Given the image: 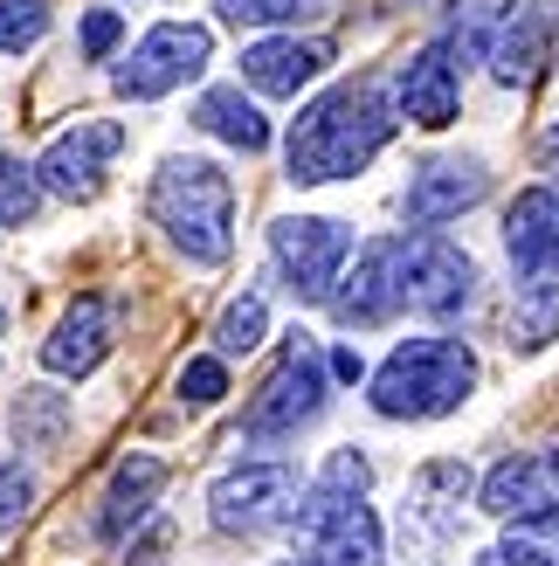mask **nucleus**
Masks as SVG:
<instances>
[{"label": "nucleus", "mask_w": 559, "mask_h": 566, "mask_svg": "<svg viewBox=\"0 0 559 566\" xmlns=\"http://www.w3.org/2000/svg\"><path fill=\"white\" fill-rule=\"evenodd\" d=\"M552 42H559V8H511L505 21H497L484 63H491V76L505 83V91H525V83L546 76Z\"/></svg>", "instance_id": "obj_12"}, {"label": "nucleus", "mask_w": 559, "mask_h": 566, "mask_svg": "<svg viewBox=\"0 0 559 566\" xmlns=\"http://www.w3.org/2000/svg\"><path fill=\"white\" fill-rule=\"evenodd\" d=\"M511 532H525L532 546H546V553L559 559V497H546V504H532L525 518H511Z\"/></svg>", "instance_id": "obj_31"}, {"label": "nucleus", "mask_w": 559, "mask_h": 566, "mask_svg": "<svg viewBox=\"0 0 559 566\" xmlns=\"http://www.w3.org/2000/svg\"><path fill=\"white\" fill-rule=\"evenodd\" d=\"M159 491H166V463L159 457H125L110 470L104 497H97V539H131V525L152 518Z\"/></svg>", "instance_id": "obj_18"}, {"label": "nucleus", "mask_w": 559, "mask_h": 566, "mask_svg": "<svg viewBox=\"0 0 559 566\" xmlns=\"http://www.w3.org/2000/svg\"><path fill=\"white\" fill-rule=\"evenodd\" d=\"M477 387V353L463 338H408L373 366V415L387 421H442Z\"/></svg>", "instance_id": "obj_3"}, {"label": "nucleus", "mask_w": 559, "mask_h": 566, "mask_svg": "<svg viewBox=\"0 0 559 566\" xmlns=\"http://www.w3.org/2000/svg\"><path fill=\"white\" fill-rule=\"evenodd\" d=\"M559 497V476H552V457L525 449V457H505L491 476H484V512L491 518H525L532 504Z\"/></svg>", "instance_id": "obj_19"}, {"label": "nucleus", "mask_w": 559, "mask_h": 566, "mask_svg": "<svg viewBox=\"0 0 559 566\" xmlns=\"http://www.w3.org/2000/svg\"><path fill=\"white\" fill-rule=\"evenodd\" d=\"M325 408V359L304 332H291L284 359H276V374L256 387V401L242 408V436L256 442H276V436H297L304 421Z\"/></svg>", "instance_id": "obj_7"}, {"label": "nucleus", "mask_w": 559, "mask_h": 566, "mask_svg": "<svg viewBox=\"0 0 559 566\" xmlns=\"http://www.w3.org/2000/svg\"><path fill=\"white\" fill-rule=\"evenodd\" d=\"M511 14V0H450V55H484L491 35H497V21Z\"/></svg>", "instance_id": "obj_22"}, {"label": "nucleus", "mask_w": 559, "mask_h": 566, "mask_svg": "<svg viewBox=\"0 0 559 566\" xmlns=\"http://www.w3.org/2000/svg\"><path fill=\"white\" fill-rule=\"evenodd\" d=\"M42 208V180H35V166H21L0 153V229H21L28 214Z\"/></svg>", "instance_id": "obj_25"}, {"label": "nucleus", "mask_w": 559, "mask_h": 566, "mask_svg": "<svg viewBox=\"0 0 559 566\" xmlns=\"http://www.w3.org/2000/svg\"><path fill=\"white\" fill-rule=\"evenodd\" d=\"M387 138H394V104L380 83H339V91L312 97L291 118L284 159L297 187H325V180H352Z\"/></svg>", "instance_id": "obj_1"}, {"label": "nucleus", "mask_w": 559, "mask_h": 566, "mask_svg": "<svg viewBox=\"0 0 559 566\" xmlns=\"http://www.w3.org/2000/svg\"><path fill=\"white\" fill-rule=\"evenodd\" d=\"M559 338V283H518V311H511V346L518 353H539Z\"/></svg>", "instance_id": "obj_21"}, {"label": "nucleus", "mask_w": 559, "mask_h": 566, "mask_svg": "<svg viewBox=\"0 0 559 566\" xmlns=\"http://www.w3.org/2000/svg\"><path fill=\"white\" fill-rule=\"evenodd\" d=\"M110 353V304L104 297H76L63 318H55V332L42 338V366L55 380H83V374H97Z\"/></svg>", "instance_id": "obj_15"}, {"label": "nucleus", "mask_w": 559, "mask_h": 566, "mask_svg": "<svg viewBox=\"0 0 559 566\" xmlns=\"http://www.w3.org/2000/svg\"><path fill=\"white\" fill-rule=\"evenodd\" d=\"M152 221L187 263H229L235 242V180L214 159H159L152 174Z\"/></svg>", "instance_id": "obj_2"}, {"label": "nucleus", "mask_w": 559, "mask_h": 566, "mask_svg": "<svg viewBox=\"0 0 559 566\" xmlns=\"http://www.w3.org/2000/svg\"><path fill=\"white\" fill-rule=\"evenodd\" d=\"M291 525L304 539V559H318V566H387V532L367 504V484L318 476V484L297 497Z\"/></svg>", "instance_id": "obj_4"}, {"label": "nucleus", "mask_w": 559, "mask_h": 566, "mask_svg": "<svg viewBox=\"0 0 559 566\" xmlns=\"http://www.w3.org/2000/svg\"><path fill=\"white\" fill-rule=\"evenodd\" d=\"M221 394H229V366H221L214 353H201V359L180 366V401H187V408H214Z\"/></svg>", "instance_id": "obj_28"}, {"label": "nucleus", "mask_w": 559, "mask_h": 566, "mask_svg": "<svg viewBox=\"0 0 559 566\" xmlns=\"http://www.w3.org/2000/svg\"><path fill=\"white\" fill-rule=\"evenodd\" d=\"M331 318H339L346 332H373L401 311V283H394V242H373L352 256V276L331 283Z\"/></svg>", "instance_id": "obj_13"}, {"label": "nucleus", "mask_w": 559, "mask_h": 566, "mask_svg": "<svg viewBox=\"0 0 559 566\" xmlns=\"http://www.w3.org/2000/svg\"><path fill=\"white\" fill-rule=\"evenodd\" d=\"M193 125L214 132V138H229L235 153H263V146H270V118H263V111L242 97V83L201 91V104H193Z\"/></svg>", "instance_id": "obj_20"}, {"label": "nucleus", "mask_w": 559, "mask_h": 566, "mask_svg": "<svg viewBox=\"0 0 559 566\" xmlns=\"http://www.w3.org/2000/svg\"><path fill=\"white\" fill-rule=\"evenodd\" d=\"M394 283H401L408 311H422V318H456V311L477 297V263H470L450 235L414 229V235H394Z\"/></svg>", "instance_id": "obj_5"}, {"label": "nucleus", "mask_w": 559, "mask_h": 566, "mask_svg": "<svg viewBox=\"0 0 559 566\" xmlns=\"http://www.w3.org/2000/svg\"><path fill=\"white\" fill-rule=\"evenodd\" d=\"M76 42H83V55H91V63H104V55L125 42V21L110 14V8H91V14H83V35H76Z\"/></svg>", "instance_id": "obj_29"}, {"label": "nucleus", "mask_w": 559, "mask_h": 566, "mask_svg": "<svg viewBox=\"0 0 559 566\" xmlns=\"http://www.w3.org/2000/svg\"><path fill=\"white\" fill-rule=\"evenodd\" d=\"M49 35V0H0V49L21 55Z\"/></svg>", "instance_id": "obj_27"}, {"label": "nucleus", "mask_w": 559, "mask_h": 566, "mask_svg": "<svg viewBox=\"0 0 559 566\" xmlns=\"http://www.w3.org/2000/svg\"><path fill=\"white\" fill-rule=\"evenodd\" d=\"M331 374H339V380H367V359H359L352 346H339V353H331Z\"/></svg>", "instance_id": "obj_32"}, {"label": "nucleus", "mask_w": 559, "mask_h": 566, "mask_svg": "<svg viewBox=\"0 0 559 566\" xmlns=\"http://www.w3.org/2000/svg\"><path fill=\"white\" fill-rule=\"evenodd\" d=\"M63 421H70V401H63V394H49V387H28L21 401H14V436L28 449H55V442H63Z\"/></svg>", "instance_id": "obj_23"}, {"label": "nucleus", "mask_w": 559, "mask_h": 566, "mask_svg": "<svg viewBox=\"0 0 559 566\" xmlns=\"http://www.w3.org/2000/svg\"><path fill=\"white\" fill-rule=\"evenodd\" d=\"M456 111H463V70H456L450 42H429L422 55L401 63V118L422 132H442V125H456Z\"/></svg>", "instance_id": "obj_14"}, {"label": "nucleus", "mask_w": 559, "mask_h": 566, "mask_svg": "<svg viewBox=\"0 0 559 566\" xmlns=\"http://www.w3.org/2000/svg\"><path fill=\"white\" fill-rule=\"evenodd\" d=\"M318 14V0H214V21L229 28H276V21H304Z\"/></svg>", "instance_id": "obj_26"}, {"label": "nucleus", "mask_w": 559, "mask_h": 566, "mask_svg": "<svg viewBox=\"0 0 559 566\" xmlns=\"http://www.w3.org/2000/svg\"><path fill=\"white\" fill-rule=\"evenodd\" d=\"M325 63H331V49L297 42V35H263V42L242 49V76H249V91H263V97H297Z\"/></svg>", "instance_id": "obj_17"}, {"label": "nucleus", "mask_w": 559, "mask_h": 566, "mask_svg": "<svg viewBox=\"0 0 559 566\" xmlns=\"http://www.w3.org/2000/svg\"><path fill=\"white\" fill-rule=\"evenodd\" d=\"M284 566H318V559H284Z\"/></svg>", "instance_id": "obj_34"}, {"label": "nucleus", "mask_w": 559, "mask_h": 566, "mask_svg": "<svg viewBox=\"0 0 559 566\" xmlns=\"http://www.w3.org/2000/svg\"><path fill=\"white\" fill-rule=\"evenodd\" d=\"M28 497H35V484H28V470H21V463H0V532H14V525H21Z\"/></svg>", "instance_id": "obj_30"}, {"label": "nucleus", "mask_w": 559, "mask_h": 566, "mask_svg": "<svg viewBox=\"0 0 559 566\" xmlns=\"http://www.w3.org/2000/svg\"><path fill=\"white\" fill-rule=\"evenodd\" d=\"M546 166H552V174H559V125L546 132Z\"/></svg>", "instance_id": "obj_33"}, {"label": "nucleus", "mask_w": 559, "mask_h": 566, "mask_svg": "<svg viewBox=\"0 0 559 566\" xmlns=\"http://www.w3.org/2000/svg\"><path fill=\"white\" fill-rule=\"evenodd\" d=\"M0 332H8V311H0Z\"/></svg>", "instance_id": "obj_35"}, {"label": "nucleus", "mask_w": 559, "mask_h": 566, "mask_svg": "<svg viewBox=\"0 0 559 566\" xmlns=\"http://www.w3.org/2000/svg\"><path fill=\"white\" fill-rule=\"evenodd\" d=\"M263 332H270V304L249 291V297H235L229 311H221L214 346H221V359H235V353H256V346H263Z\"/></svg>", "instance_id": "obj_24"}, {"label": "nucleus", "mask_w": 559, "mask_h": 566, "mask_svg": "<svg viewBox=\"0 0 559 566\" xmlns=\"http://www.w3.org/2000/svg\"><path fill=\"white\" fill-rule=\"evenodd\" d=\"M297 470L291 463H235V470H221L214 476V491H208V518L221 532H242V539H263V532L276 525H291L297 518Z\"/></svg>", "instance_id": "obj_6"}, {"label": "nucleus", "mask_w": 559, "mask_h": 566, "mask_svg": "<svg viewBox=\"0 0 559 566\" xmlns=\"http://www.w3.org/2000/svg\"><path fill=\"white\" fill-rule=\"evenodd\" d=\"M125 153V125H110V118H83L70 132H55L42 159H35V180L49 193H63V201H97L104 193V166Z\"/></svg>", "instance_id": "obj_10"}, {"label": "nucleus", "mask_w": 559, "mask_h": 566, "mask_svg": "<svg viewBox=\"0 0 559 566\" xmlns=\"http://www.w3.org/2000/svg\"><path fill=\"white\" fill-rule=\"evenodd\" d=\"M208 55H214V35L201 21H159L152 35H138L131 42V55L118 63V97H131V104H152V97H166V91H180V83H193L208 70Z\"/></svg>", "instance_id": "obj_8"}, {"label": "nucleus", "mask_w": 559, "mask_h": 566, "mask_svg": "<svg viewBox=\"0 0 559 566\" xmlns=\"http://www.w3.org/2000/svg\"><path fill=\"white\" fill-rule=\"evenodd\" d=\"M491 193V174H484V159L477 153H450V159H429L422 174L408 180V221L414 229H442V221H456L463 208H477Z\"/></svg>", "instance_id": "obj_11"}, {"label": "nucleus", "mask_w": 559, "mask_h": 566, "mask_svg": "<svg viewBox=\"0 0 559 566\" xmlns=\"http://www.w3.org/2000/svg\"><path fill=\"white\" fill-rule=\"evenodd\" d=\"M505 249L525 276H559V193L525 187L505 208Z\"/></svg>", "instance_id": "obj_16"}, {"label": "nucleus", "mask_w": 559, "mask_h": 566, "mask_svg": "<svg viewBox=\"0 0 559 566\" xmlns=\"http://www.w3.org/2000/svg\"><path fill=\"white\" fill-rule=\"evenodd\" d=\"M270 256H276V270H284L291 297L325 304L331 283L346 276L352 229H346V221H325V214H284V221L270 229Z\"/></svg>", "instance_id": "obj_9"}]
</instances>
